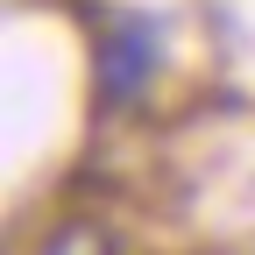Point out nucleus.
<instances>
[{
    "mask_svg": "<svg viewBox=\"0 0 255 255\" xmlns=\"http://www.w3.org/2000/svg\"><path fill=\"white\" fill-rule=\"evenodd\" d=\"M43 255H114V241H107L100 227H64V234H57Z\"/></svg>",
    "mask_w": 255,
    "mask_h": 255,
    "instance_id": "f03ea898",
    "label": "nucleus"
},
{
    "mask_svg": "<svg viewBox=\"0 0 255 255\" xmlns=\"http://www.w3.org/2000/svg\"><path fill=\"white\" fill-rule=\"evenodd\" d=\"M149 78H156V21L149 14H121L100 36V100L128 107V100H142Z\"/></svg>",
    "mask_w": 255,
    "mask_h": 255,
    "instance_id": "f257e3e1",
    "label": "nucleus"
}]
</instances>
